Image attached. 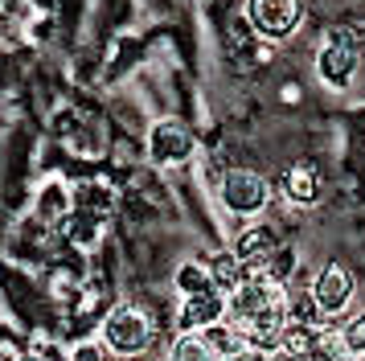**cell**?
Instances as JSON below:
<instances>
[{"label":"cell","instance_id":"cell-17","mask_svg":"<svg viewBox=\"0 0 365 361\" xmlns=\"http://www.w3.org/2000/svg\"><path fill=\"white\" fill-rule=\"evenodd\" d=\"M226 361H292L283 349H259V345H247L242 353H234V357H226Z\"/></svg>","mask_w":365,"mask_h":361},{"label":"cell","instance_id":"cell-15","mask_svg":"<svg viewBox=\"0 0 365 361\" xmlns=\"http://www.w3.org/2000/svg\"><path fill=\"white\" fill-rule=\"evenodd\" d=\"M263 271H267V275H275L279 283H292V275H296V250H292V246H279Z\"/></svg>","mask_w":365,"mask_h":361},{"label":"cell","instance_id":"cell-1","mask_svg":"<svg viewBox=\"0 0 365 361\" xmlns=\"http://www.w3.org/2000/svg\"><path fill=\"white\" fill-rule=\"evenodd\" d=\"M156 341V316L144 304H119L103 320V345L115 357H140Z\"/></svg>","mask_w":365,"mask_h":361},{"label":"cell","instance_id":"cell-19","mask_svg":"<svg viewBox=\"0 0 365 361\" xmlns=\"http://www.w3.org/2000/svg\"><path fill=\"white\" fill-rule=\"evenodd\" d=\"M25 361H62V353L58 349H46V353H34V357H25Z\"/></svg>","mask_w":365,"mask_h":361},{"label":"cell","instance_id":"cell-13","mask_svg":"<svg viewBox=\"0 0 365 361\" xmlns=\"http://www.w3.org/2000/svg\"><path fill=\"white\" fill-rule=\"evenodd\" d=\"M168 361H222L217 349L210 345L205 332H177V341L168 349Z\"/></svg>","mask_w":365,"mask_h":361},{"label":"cell","instance_id":"cell-10","mask_svg":"<svg viewBox=\"0 0 365 361\" xmlns=\"http://www.w3.org/2000/svg\"><path fill=\"white\" fill-rule=\"evenodd\" d=\"M283 193L292 197L296 205H312L316 193H320V173H316V164H292L287 177H283Z\"/></svg>","mask_w":365,"mask_h":361},{"label":"cell","instance_id":"cell-8","mask_svg":"<svg viewBox=\"0 0 365 361\" xmlns=\"http://www.w3.org/2000/svg\"><path fill=\"white\" fill-rule=\"evenodd\" d=\"M226 308H230V295L222 292V288H210V292H197V295H185L177 325H181V332H205L210 325H217V320L226 316Z\"/></svg>","mask_w":365,"mask_h":361},{"label":"cell","instance_id":"cell-2","mask_svg":"<svg viewBox=\"0 0 365 361\" xmlns=\"http://www.w3.org/2000/svg\"><path fill=\"white\" fill-rule=\"evenodd\" d=\"M283 353L292 361H353L345 332H341V325H332L329 316L308 320V325H287Z\"/></svg>","mask_w":365,"mask_h":361},{"label":"cell","instance_id":"cell-18","mask_svg":"<svg viewBox=\"0 0 365 361\" xmlns=\"http://www.w3.org/2000/svg\"><path fill=\"white\" fill-rule=\"evenodd\" d=\"M70 361H103V349L99 345H78V349L70 353Z\"/></svg>","mask_w":365,"mask_h":361},{"label":"cell","instance_id":"cell-14","mask_svg":"<svg viewBox=\"0 0 365 361\" xmlns=\"http://www.w3.org/2000/svg\"><path fill=\"white\" fill-rule=\"evenodd\" d=\"M173 283H177V292H181V295H197V292L217 288L214 275H210V263H181Z\"/></svg>","mask_w":365,"mask_h":361},{"label":"cell","instance_id":"cell-6","mask_svg":"<svg viewBox=\"0 0 365 361\" xmlns=\"http://www.w3.org/2000/svg\"><path fill=\"white\" fill-rule=\"evenodd\" d=\"M357 66H361V49L357 41H349L345 29H336L329 37V46L320 49V58H316V70H320V78L336 86V91H345L349 82L357 78Z\"/></svg>","mask_w":365,"mask_h":361},{"label":"cell","instance_id":"cell-11","mask_svg":"<svg viewBox=\"0 0 365 361\" xmlns=\"http://www.w3.org/2000/svg\"><path fill=\"white\" fill-rule=\"evenodd\" d=\"M205 337H210V345L217 349V357L226 361V357H234V353H242L247 349V332L238 328V320H230V316H222L217 325H210L205 328Z\"/></svg>","mask_w":365,"mask_h":361},{"label":"cell","instance_id":"cell-4","mask_svg":"<svg viewBox=\"0 0 365 361\" xmlns=\"http://www.w3.org/2000/svg\"><path fill=\"white\" fill-rule=\"evenodd\" d=\"M312 295H316V308L324 312L329 320L345 316L349 304H353V295H357V275H353V267L341 263V259H329L312 279Z\"/></svg>","mask_w":365,"mask_h":361},{"label":"cell","instance_id":"cell-7","mask_svg":"<svg viewBox=\"0 0 365 361\" xmlns=\"http://www.w3.org/2000/svg\"><path fill=\"white\" fill-rule=\"evenodd\" d=\"M148 148H152V161L160 164H185L193 152H197V136L185 128L181 119H160L148 136Z\"/></svg>","mask_w":365,"mask_h":361},{"label":"cell","instance_id":"cell-12","mask_svg":"<svg viewBox=\"0 0 365 361\" xmlns=\"http://www.w3.org/2000/svg\"><path fill=\"white\" fill-rule=\"evenodd\" d=\"M250 271H255V267H247V263L238 259L234 250H222V255H214V259H210V275H214V283H217L226 295H230L234 288H238V283L250 275Z\"/></svg>","mask_w":365,"mask_h":361},{"label":"cell","instance_id":"cell-9","mask_svg":"<svg viewBox=\"0 0 365 361\" xmlns=\"http://www.w3.org/2000/svg\"><path fill=\"white\" fill-rule=\"evenodd\" d=\"M283 246V238H279V230L275 226H267V222H259V226H247L238 238H234V255L247 263V267H255V271H263L267 263H271V255Z\"/></svg>","mask_w":365,"mask_h":361},{"label":"cell","instance_id":"cell-20","mask_svg":"<svg viewBox=\"0 0 365 361\" xmlns=\"http://www.w3.org/2000/svg\"><path fill=\"white\" fill-rule=\"evenodd\" d=\"M357 361H365V353H361V357H357Z\"/></svg>","mask_w":365,"mask_h":361},{"label":"cell","instance_id":"cell-3","mask_svg":"<svg viewBox=\"0 0 365 361\" xmlns=\"http://www.w3.org/2000/svg\"><path fill=\"white\" fill-rule=\"evenodd\" d=\"M217 197H222V205L230 213L255 218V213L267 210L271 185H267V177L255 173V168H226V173H222V185H217Z\"/></svg>","mask_w":365,"mask_h":361},{"label":"cell","instance_id":"cell-5","mask_svg":"<svg viewBox=\"0 0 365 361\" xmlns=\"http://www.w3.org/2000/svg\"><path fill=\"white\" fill-rule=\"evenodd\" d=\"M250 29L267 37V41H283L292 37L304 16V0H247Z\"/></svg>","mask_w":365,"mask_h":361},{"label":"cell","instance_id":"cell-16","mask_svg":"<svg viewBox=\"0 0 365 361\" xmlns=\"http://www.w3.org/2000/svg\"><path fill=\"white\" fill-rule=\"evenodd\" d=\"M341 332H345L349 353H353V357H361V353H365V312H361V316H353V320H345Z\"/></svg>","mask_w":365,"mask_h":361}]
</instances>
